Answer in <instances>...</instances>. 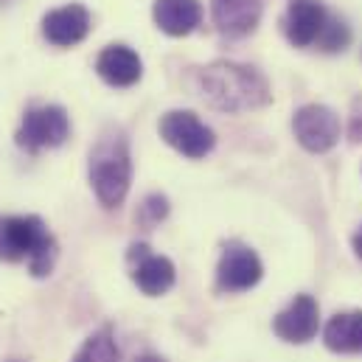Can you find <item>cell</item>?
Masks as SVG:
<instances>
[{
    "label": "cell",
    "mask_w": 362,
    "mask_h": 362,
    "mask_svg": "<svg viewBox=\"0 0 362 362\" xmlns=\"http://www.w3.org/2000/svg\"><path fill=\"white\" fill-rule=\"evenodd\" d=\"M199 95L222 112H247L270 101L267 79L239 62H211L194 74Z\"/></svg>",
    "instance_id": "obj_1"
},
{
    "label": "cell",
    "mask_w": 362,
    "mask_h": 362,
    "mask_svg": "<svg viewBox=\"0 0 362 362\" xmlns=\"http://www.w3.org/2000/svg\"><path fill=\"white\" fill-rule=\"evenodd\" d=\"M0 262L25 264L34 278H45L57 264V239L34 214L0 216Z\"/></svg>",
    "instance_id": "obj_2"
},
{
    "label": "cell",
    "mask_w": 362,
    "mask_h": 362,
    "mask_svg": "<svg viewBox=\"0 0 362 362\" xmlns=\"http://www.w3.org/2000/svg\"><path fill=\"white\" fill-rule=\"evenodd\" d=\"M132 182L129 144L121 132H107L90 152V185L104 208H118Z\"/></svg>",
    "instance_id": "obj_3"
},
{
    "label": "cell",
    "mask_w": 362,
    "mask_h": 362,
    "mask_svg": "<svg viewBox=\"0 0 362 362\" xmlns=\"http://www.w3.org/2000/svg\"><path fill=\"white\" fill-rule=\"evenodd\" d=\"M71 132V118L62 107L45 104L34 107L25 112L20 129H17V146L25 152H40V149H54L62 146Z\"/></svg>",
    "instance_id": "obj_4"
},
{
    "label": "cell",
    "mask_w": 362,
    "mask_h": 362,
    "mask_svg": "<svg viewBox=\"0 0 362 362\" xmlns=\"http://www.w3.org/2000/svg\"><path fill=\"white\" fill-rule=\"evenodd\" d=\"M160 138L172 149H177L180 155L194 158V160L205 158L214 149V144H216L211 127H205L197 118V112H191V110H172V112H166L160 118Z\"/></svg>",
    "instance_id": "obj_5"
},
{
    "label": "cell",
    "mask_w": 362,
    "mask_h": 362,
    "mask_svg": "<svg viewBox=\"0 0 362 362\" xmlns=\"http://www.w3.org/2000/svg\"><path fill=\"white\" fill-rule=\"evenodd\" d=\"M292 129L298 144L306 152H329L337 141H340V118L332 107L326 104H306L295 112L292 118Z\"/></svg>",
    "instance_id": "obj_6"
},
{
    "label": "cell",
    "mask_w": 362,
    "mask_h": 362,
    "mask_svg": "<svg viewBox=\"0 0 362 362\" xmlns=\"http://www.w3.org/2000/svg\"><path fill=\"white\" fill-rule=\"evenodd\" d=\"M262 275H264V267L247 245L242 242L225 245V253L216 267V284L222 292H247L262 281Z\"/></svg>",
    "instance_id": "obj_7"
},
{
    "label": "cell",
    "mask_w": 362,
    "mask_h": 362,
    "mask_svg": "<svg viewBox=\"0 0 362 362\" xmlns=\"http://www.w3.org/2000/svg\"><path fill=\"white\" fill-rule=\"evenodd\" d=\"M329 11L320 0H289L284 14V34L295 48H309L320 40Z\"/></svg>",
    "instance_id": "obj_8"
},
{
    "label": "cell",
    "mask_w": 362,
    "mask_h": 362,
    "mask_svg": "<svg viewBox=\"0 0 362 362\" xmlns=\"http://www.w3.org/2000/svg\"><path fill=\"white\" fill-rule=\"evenodd\" d=\"M317 326H320V309L312 295H295V300L272 320V332L284 343H298V346L309 343L317 334Z\"/></svg>",
    "instance_id": "obj_9"
},
{
    "label": "cell",
    "mask_w": 362,
    "mask_h": 362,
    "mask_svg": "<svg viewBox=\"0 0 362 362\" xmlns=\"http://www.w3.org/2000/svg\"><path fill=\"white\" fill-rule=\"evenodd\" d=\"M90 31V11L82 3H71L62 8H54L42 20V34L57 48H71L82 42Z\"/></svg>",
    "instance_id": "obj_10"
},
{
    "label": "cell",
    "mask_w": 362,
    "mask_h": 362,
    "mask_svg": "<svg viewBox=\"0 0 362 362\" xmlns=\"http://www.w3.org/2000/svg\"><path fill=\"white\" fill-rule=\"evenodd\" d=\"M129 259L132 262L138 259V264L132 267V281L138 284V289L144 295L155 298V295H163V292H169L175 286V275L177 272H175V264L166 256H155V253H149L146 245H135Z\"/></svg>",
    "instance_id": "obj_11"
},
{
    "label": "cell",
    "mask_w": 362,
    "mask_h": 362,
    "mask_svg": "<svg viewBox=\"0 0 362 362\" xmlns=\"http://www.w3.org/2000/svg\"><path fill=\"white\" fill-rule=\"evenodd\" d=\"M211 14L225 37H247L262 20V0H211Z\"/></svg>",
    "instance_id": "obj_12"
},
{
    "label": "cell",
    "mask_w": 362,
    "mask_h": 362,
    "mask_svg": "<svg viewBox=\"0 0 362 362\" xmlns=\"http://www.w3.org/2000/svg\"><path fill=\"white\" fill-rule=\"evenodd\" d=\"M95 71L112 88H132L144 74V62L127 45H107L95 59Z\"/></svg>",
    "instance_id": "obj_13"
},
{
    "label": "cell",
    "mask_w": 362,
    "mask_h": 362,
    "mask_svg": "<svg viewBox=\"0 0 362 362\" xmlns=\"http://www.w3.org/2000/svg\"><path fill=\"white\" fill-rule=\"evenodd\" d=\"M155 23L169 37H185L191 34L202 20L199 0H158L155 3Z\"/></svg>",
    "instance_id": "obj_14"
},
{
    "label": "cell",
    "mask_w": 362,
    "mask_h": 362,
    "mask_svg": "<svg viewBox=\"0 0 362 362\" xmlns=\"http://www.w3.org/2000/svg\"><path fill=\"white\" fill-rule=\"evenodd\" d=\"M323 343L337 354H362V312L334 315L323 329Z\"/></svg>",
    "instance_id": "obj_15"
},
{
    "label": "cell",
    "mask_w": 362,
    "mask_h": 362,
    "mask_svg": "<svg viewBox=\"0 0 362 362\" xmlns=\"http://www.w3.org/2000/svg\"><path fill=\"white\" fill-rule=\"evenodd\" d=\"M71 362H121V349H118L112 332L104 326L101 332L90 334L82 343V349L76 351V357Z\"/></svg>",
    "instance_id": "obj_16"
},
{
    "label": "cell",
    "mask_w": 362,
    "mask_h": 362,
    "mask_svg": "<svg viewBox=\"0 0 362 362\" xmlns=\"http://www.w3.org/2000/svg\"><path fill=\"white\" fill-rule=\"evenodd\" d=\"M349 42H351V31H349V25H346L343 20H337V17L329 14V23H326V28H323L317 45H320L323 51L332 54V51H343Z\"/></svg>",
    "instance_id": "obj_17"
},
{
    "label": "cell",
    "mask_w": 362,
    "mask_h": 362,
    "mask_svg": "<svg viewBox=\"0 0 362 362\" xmlns=\"http://www.w3.org/2000/svg\"><path fill=\"white\" fill-rule=\"evenodd\" d=\"M166 214H169V199H166L163 194H149V197L144 199V205H141V222H144L146 228H152V225H158L160 219H166Z\"/></svg>",
    "instance_id": "obj_18"
},
{
    "label": "cell",
    "mask_w": 362,
    "mask_h": 362,
    "mask_svg": "<svg viewBox=\"0 0 362 362\" xmlns=\"http://www.w3.org/2000/svg\"><path fill=\"white\" fill-rule=\"evenodd\" d=\"M349 138L354 144H362V95L354 98V107H351V124H349Z\"/></svg>",
    "instance_id": "obj_19"
},
{
    "label": "cell",
    "mask_w": 362,
    "mask_h": 362,
    "mask_svg": "<svg viewBox=\"0 0 362 362\" xmlns=\"http://www.w3.org/2000/svg\"><path fill=\"white\" fill-rule=\"evenodd\" d=\"M135 362H166L163 357H158V354H144V357H138Z\"/></svg>",
    "instance_id": "obj_20"
},
{
    "label": "cell",
    "mask_w": 362,
    "mask_h": 362,
    "mask_svg": "<svg viewBox=\"0 0 362 362\" xmlns=\"http://www.w3.org/2000/svg\"><path fill=\"white\" fill-rule=\"evenodd\" d=\"M354 250H357V256L362 259V230L357 233V236H354Z\"/></svg>",
    "instance_id": "obj_21"
},
{
    "label": "cell",
    "mask_w": 362,
    "mask_h": 362,
    "mask_svg": "<svg viewBox=\"0 0 362 362\" xmlns=\"http://www.w3.org/2000/svg\"><path fill=\"white\" fill-rule=\"evenodd\" d=\"M11 362H17V360H11Z\"/></svg>",
    "instance_id": "obj_22"
}]
</instances>
